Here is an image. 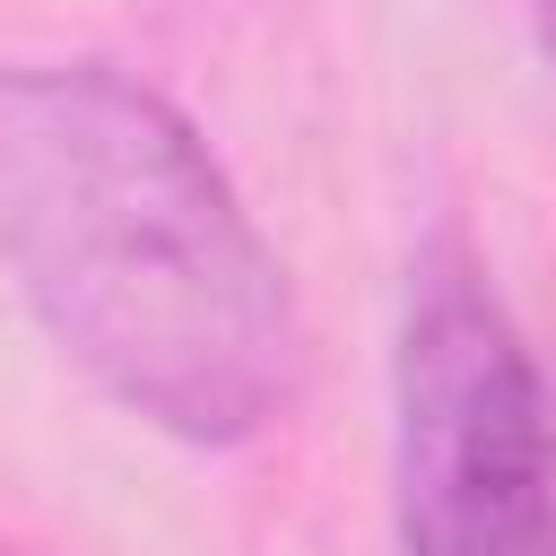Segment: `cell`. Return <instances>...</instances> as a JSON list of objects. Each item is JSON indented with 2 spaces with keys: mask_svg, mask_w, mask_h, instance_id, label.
I'll use <instances>...</instances> for the list:
<instances>
[{
  "mask_svg": "<svg viewBox=\"0 0 556 556\" xmlns=\"http://www.w3.org/2000/svg\"><path fill=\"white\" fill-rule=\"evenodd\" d=\"M400 556H556V417L469 235H426L391 348Z\"/></svg>",
  "mask_w": 556,
  "mask_h": 556,
  "instance_id": "obj_2",
  "label": "cell"
},
{
  "mask_svg": "<svg viewBox=\"0 0 556 556\" xmlns=\"http://www.w3.org/2000/svg\"><path fill=\"white\" fill-rule=\"evenodd\" d=\"M0 269L139 426L226 452L295 391V295L208 139L113 61L0 70Z\"/></svg>",
  "mask_w": 556,
  "mask_h": 556,
  "instance_id": "obj_1",
  "label": "cell"
},
{
  "mask_svg": "<svg viewBox=\"0 0 556 556\" xmlns=\"http://www.w3.org/2000/svg\"><path fill=\"white\" fill-rule=\"evenodd\" d=\"M539 43H547V70H556V0H539Z\"/></svg>",
  "mask_w": 556,
  "mask_h": 556,
  "instance_id": "obj_3",
  "label": "cell"
}]
</instances>
